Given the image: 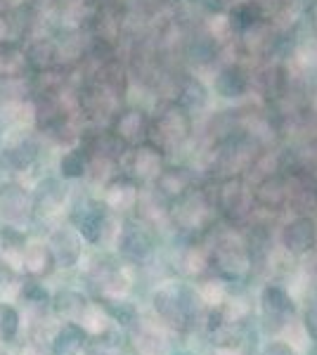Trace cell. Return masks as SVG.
Listing matches in <instances>:
<instances>
[{
  "label": "cell",
  "mask_w": 317,
  "mask_h": 355,
  "mask_svg": "<svg viewBox=\"0 0 317 355\" xmlns=\"http://www.w3.org/2000/svg\"><path fill=\"white\" fill-rule=\"evenodd\" d=\"M154 308L178 331H192L204 318V299L182 282H166L154 294Z\"/></svg>",
  "instance_id": "1"
},
{
  "label": "cell",
  "mask_w": 317,
  "mask_h": 355,
  "mask_svg": "<svg viewBox=\"0 0 317 355\" xmlns=\"http://www.w3.org/2000/svg\"><path fill=\"white\" fill-rule=\"evenodd\" d=\"M109 204H112L114 209H130V206L137 204V190L132 185H126V182L114 185L112 190H109Z\"/></svg>",
  "instance_id": "14"
},
{
  "label": "cell",
  "mask_w": 317,
  "mask_h": 355,
  "mask_svg": "<svg viewBox=\"0 0 317 355\" xmlns=\"http://www.w3.org/2000/svg\"><path fill=\"white\" fill-rule=\"evenodd\" d=\"M121 246L132 259H147L152 254V237L145 227L140 225H126L123 234H121Z\"/></svg>",
  "instance_id": "11"
},
{
  "label": "cell",
  "mask_w": 317,
  "mask_h": 355,
  "mask_svg": "<svg viewBox=\"0 0 317 355\" xmlns=\"http://www.w3.org/2000/svg\"><path fill=\"white\" fill-rule=\"evenodd\" d=\"M211 209L213 202L206 199L204 192H192L189 190L187 194H182L178 199V206L173 209V220L180 223L185 230H201V227L209 225L211 220Z\"/></svg>",
  "instance_id": "5"
},
{
  "label": "cell",
  "mask_w": 317,
  "mask_h": 355,
  "mask_svg": "<svg viewBox=\"0 0 317 355\" xmlns=\"http://www.w3.org/2000/svg\"><path fill=\"white\" fill-rule=\"evenodd\" d=\"M209 256H211V268L225 282H241L251 272L246 244L234 232L218 234L213 239V244L209 246Z\"/></svg>",
  "instance_id": "2"
},
{
  "label": "cell",
  "mask_w": 317,
  "mask_h": 355,
  "mask_svg": "<svg viewBox=\"0 0 317 355\" xmlns=\"http://www.w3.org/2000/svg\"><path fill=\"white\" fill-rule=\"evenodd\" d=\"M258 303H261L263 327L268 334H280V331H284L291 324L293 315H296L293 296L289 294V289L282 287L277 282L265 284Z\"/></svg>",
  "instance_id": "3"
},
{
  "label": "cell",
  "mask_w": 317,
  "mask_h": 355,
  "mask_svg": "<svg viewBox=\"0 0 317 355\" xmlns=\"http://www.w3.org/2000/svg\"><path fill=\"white\" fill-rule=\"evenodd\" d=\"M315 26H317V19H315Z\"/></svg>",
  "instance_id": "20"
},
{
  "label": "cell",
  "mask_w": 317,
  "mask_h": 355,
  "mask_svg": "<svg viewBox=\"0 0 317 355\" xmlns=\"http://www.w3.org/2000/svg\"><path fill=\"white\" fill-rule=\"evenodd\" d=\"M253 190L249 182L241 175L223 178V182L218 185L216 192V209L221 211L228 220L232 223H244L251 218L253 214Z\"/></svg>",
  "instance_id": "4"
},
{
  "label": "cell",
  "mask_w": 317,
  "mask_h": 355,
  "mask_svg": "<svg viewBox=\"0 0 317 355\" xmlns=\"http://www.w3.org/2000/svg\"><path fill=\"white\" fill-rule=\"evenodd\" d=\"M253 202L268 211H282L289 206V175L273 173L263 178L253 190Z\"/></svg>",
  "instance_id": "8"
},
{
  "label": "cell",
  "mask_w": 317,
  "mask_h": 355,
  "mask_svg": "<svg viewBox=\"0 0 317 355\" xmlns=\"http://www.w3.org/2000/svg\"><path fill=\"white\" fill-rule=\"evenodd\" d=\"M246 76L239 71L237 67H228L225 71L218 76L216 88L223 97H239L246 93Z\"/></svg>",
  "instance_id": "13"
},
{
  "label": "cell",
  "mask_w": 317,
  "mask_h": 355,
  "mask_svg": "<svg viewBox=\"0 0 317 355\" xmlns=\"http://www.w3.org/2000/svg\"><path fill=\"white\" fill-rule=\"evenodd\" d=\"M216 355H237V351H216Z\"/></svg>",
  "instance_id": "18"
},
{
  "label": "cell",
  "mask_w": 317,
  "mask_h": 355,
  "mask_svg": "<svg viewBox=\"0 0 317 355\" xmlns=\"http://www.w3.org/2000/svg\"><path fill=\"white\" fill-rule=\"evenodd\" d=\"M147 133V121L142 112H126L117 121V135L126 142H137Z\"/></svg>",
  "instance_id": "12"
},
{
  "label": "cell",
  "mask_w": 317,
  "mask_h": 355,
  "mask_svg": "<svg viewBox=\"0 0 317 355\" xmlns=\"http://www.w3.org/2000/svg\"><path fill=\"white\" fill-rule=\"evenodd\" d=\"M137 346H140L142 355H166L169 353V346H166L164 334H159V331H154V329L142 331L140 343H137Z\"/></svg>",
  "instance_id": "15"
},
{
  "label": "cell",
  "mask_w": 317,
  "mask_h": 355,
  "mask_svg": "<svg viewBox=\"0 0 317 355\" xmlns=\"http://www.w3.org/2000/svg\"><path fill=\"white\" fill-rule=\"evenodd\" d=\"M189 128H192L189 114L182 107H169L154 123V135L159 147H178L187 140Z\"/></svg>",
  "instance_id": "7"
},
{
  "label": "cell",
  "mask_w": 317,
  "mask_h": 355,
  "mask_svg": "<svg viewBox=\"0 0 317 355\" xmlns=\"http://www.w3.org/2000/svg\"><path fill=\"white\" fill-rule=\"evenodd\" d=\"M313 110L317 112V93H315V97H313Z\"/></svg>",
  "instance_id": "19"
},
{
  "label": "cell",
  "mask_w": 317,
  "mask_h": 355,
  "mask_svg": "<svg viewBox=\"0 0 317 355\" xmlns=\"http://www.w3.org/2000/svg\"><path fill=\"white\" fill-rule=\"evenodd\" d=\"M282 246L291 256H305L317 246V225L308 214L296 216L282 230Z\"/></svg>",
  "instance_id": "6"
},
{
  "label": "cell",
  "mask_w": 317,
  "mask_h": 355,
  "mask_svg": "<svg viewBox=\"0 0 317 355\" xmlns=\"http://www.w3.org/2000/svg\"><path fill=\"white\" fill-rule=\"evenodd\" d=\"M261 355H298V353H296V348L286 341H270V343H265Z\"/></svg>",
  "instance_id": "17"
},
{
  "label": "cell",
  "mask_w": 317,
  "mask_h": 355,
  "mask_svg": "<svg viewBox=\"0 0 317 355\" xmlns=\"http://www.w3.org/2000/svg\"><path fill=\"white\" fill-rule=\"evenodd\" d=\"M180 95H182V105L194 107V110H199V107L206 105V90H204V85H201L199 81L185 83V88H182Z\"/></svg>",
  "instance_id": "16"
},
{
  "label": "cell",
  "mask_w": 317,
  "mask_h": 355,
  "mask_svg": "<svg viewBox=\"0 0 317 355\" xmlns=\"http://www.w3.org/2000/svg\"><path fill=\"white\" fill-rule=\"evenodd\" d=\"M157 180H159V192L164 194V197L180 199L182 194H187L192 190L194 178L187 168H169V171H161V175Z\"/></svg>",
  "instance_id": "9"
},
{
  "label": "cell",
  "mask_w": 317,
  "mask_h": 355,
  "mask_svg": "<svg viewBox=\"0 0 317 355\" xmlns=\"http://www.w3.org/2000/svg\"><path fill=\"white\" fill-rule=\"evenodd\" d=\"M164 171V162H161V154L154 147H140V150L132 152V173L142 180H157Z\"/></svg>",
  "instance_id": "10"
}]
</instances>
